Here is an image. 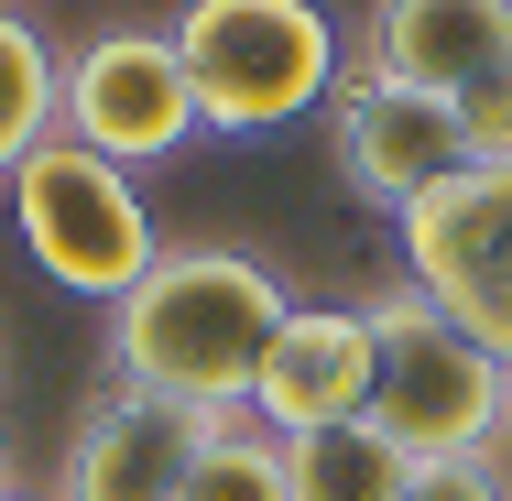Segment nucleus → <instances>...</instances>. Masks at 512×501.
<instances>
[{"mask_svg":"<svg viewBox=\"0 0 512 501\" xmlns=\"http://www.w3.org/2000/svg\"><path fill=\"white\" fill-rule=\"evenodd\" d=\"M295 316V295L273 284V262L229 251V240H175L131 295L109 305V371L131 393H164L186 414H251L262 349Z\"/></svg>","mask_w":512,"mask_h":501,"instance_id":"1","label":"nucleus"},{"mask_svg":"<svg viewBox=\"0 0 512 501\" xmlns=\"http://www.w3.org/2000/svg\"><path fill=\"white\" fill-rule=\"evenodd\" d=\"M164 33H175V55H186L197 131H218V142H262V131L327 109L338 77H349L338 22H327L316 0H186Z\"/></svg>","mask_w":512,"mask_h":501,"instance_id":"2","label":"nucleus"},{"mask_svg":"<svg viewBox=\"0 0 512 501\" xmlns=\"http://www.w3.org/2000/svg\"><path fill=\"white\" fill-rule=\"evenodd\" d=\"M360 316H371V425L404 458H491L512 436V371L469 327H447L414 284H382Z\"/></svg>","mask_w":512,"mask_h":501,"instance_id":"3","label":"nucleus"},{"mask_svg":"<svg viewBox=\"0 0 512 501\" xmlns=\"http://www.w3.org/2000/svg\"><path fill=\"white\" fill-rule=\"evenodd\" d=\"M11 229H22V251L44 262V284H66V295L88 305H120L153 262H164V229H153V207L142 186L88 153V142H33L22 153V175H11Z\"/></svg>","mask_w":512,"mask_h":501,"instance_id":"4","label":"nucleus"},{"mask_svg":"<svg viewBox=\"0 0 512 501\" xmlns=\"http://www.w3.org/2000/svg\"><path fill=\"white\" fill-rule=\"evenodd\" d=\"M404 229V284L512 371V164H458Z\"/></svg>","mask_w":512,"mask_h":501,"instance_id":"5","label":"nucleus"},{"mask_svg":"<svg viewBox=\"0 0 512 501\" xmlns=\"http://www.w3.org/2000/svg\"><path fill=\"white\" fill-rule=\"evenodd\" d=\"M55 131L109 153L120 175L131 164H175L197 142V88H186V55L175 33L153 22H120V33H88L66 55V88H55Z\"/></svg>","mask_w":512,"mask_h":501,"instance_id":"6","label":"nucleus"},{"mask_svg":"<svg viewBox=\"0 0 512 501\" xmlns=\"http://www.w3.org/2000/svg\"><path fill=\"white\" fill-rule=\"evenodd\" d=\"M327 164H338V186H349L360 207L404 218V207H425L458 164H469V131H458V109H447V99L349 66L338 99H327Z\"/></svg>","mask_w":512,"mask_h":501,"instance_id":"7","label":"nucleus"},{"mask_svg":"<svg viewBox=\"0 0 512 501\" xmlns=\"http://www.w3.org/2000/svg\"><path fill=\"white\" fill-rule=\"evenodd\" d=\"M207 436H218V414H186V403H164V393L109 382L77 414L66 458H55V501H175Z\"/></svg>","mask_w":512,"mask_h":501,"instance_id":"8","label":"nucleus"},{"mask_svg":"<svg viewBox=\"0 0 512 501\" xmlns=\"http://www.w3.org/2000/svg\"><path fill=\"white\" fill-rule=\"evenodd\" d=\"M360 66L458 109L512 77V0H371Z\"/></svg>","mask_w":512,"mask_h":501,"instance_id":"9","label":"nucleus"},{"mask_svg":"<svg viewBox=\"0 0 512 501\" xmlns=\"http://www.w3.org/2000/svg\"><path fill=\"white\" fill-rule=\"evenodd\" d=\"M371 414V316L360 305H295L262 349L251 425L262 436H316V425H360Z\"/></svg>","mask_w":512,"mask_h":501,"instance_id":"10","label":"nucleus"},{"mask_svg":"<svg viewBox=\"0 0 512 501\" xmlns=\"http://www.w3.org/2000/svg\"><path fill=\"white\" fill-rule=\"evenodd\" d=\"M284 480L295 501H404L414 458L360 414V425H316V436H284Z\"/></svg>","mask_w":512,"mask_h":501,"instance_id":"11","label":"nucleus"},{"mask_svg":"<svg viewBox=\"0 0 512 501\" xmlns=\"http://www.w3.org/2000/svg\"><path fill=\"white\" fill-rule=\"evenodd\" d=\"M55 88H66V55L0 0V186L22 175L33 142H55Z\"/></svg>","mask_w":512,"mask_h":501,"instance_id":"12","label":"nucleus"},{"mask_svg":"<svg viewBox=\"0 0 512 501\" xmlns=\"http://www.w3.org/2000/svg\"><path fill=\"white\" fill-rule=\"evenodd\" d=\"M175 501H295V480H284V436H262V425H218L197 447V469H186V491Z\"/></svg>","mask_w":512,"mask_h":501,"instance_id":"13","label":"nucleus"},{"mask_svg":"<svg viewBox=\"0 0 512 501\" xmlns=\"http://www.w3.org/2000/svg\"><path fill=\"white\" fill-rule=\"evenodd\" d=\"M404 501H512V469H502V447L491 458H414Z\"/></svg>","mask_w":512,"mask_h":501,"instance_id":"14","label":"nucleus"},{"mask_svg":"<svg viewBox=\"0 0 512 501\" xmlns=\"http://www.w3.org/2000/svg\"><path fill=\"white\" fill-rule=\"evenodd\" d=\"M0 501H33V491H0Z\"/></svg>","mask_w":512,"mask_h":501,"instance_id":"15","label":"nucleus"},{"mask_svg":"<svg viewBox=\"0 0 512 501\" xmlns=\"http://www.w3.org/2000/svg\"><path fill=\"white\" fill-rule=\"evenodd\" d=\"M0 491H11V480H0Z\"/></svg>","mask_w":512,"mask_h":501,"instance_id":"16","label":"nucleus"}]
</instances>
